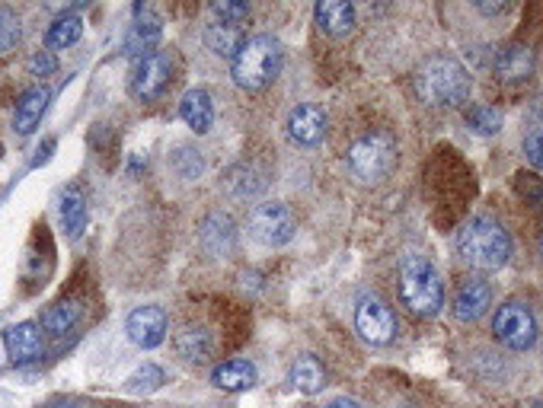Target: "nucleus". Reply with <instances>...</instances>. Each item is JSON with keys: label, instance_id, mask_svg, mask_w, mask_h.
Masks as SVG:
<instances>
[{"label": "nucleus", "instance_id": "nucleus-1", "mask_svg": "<svg viewBox=\"0 0 543 408\" xmlns=\"http://www.w3.org/2000/svg\"><path fill=\"white\" fill-rule=\"evenodd\" d=\"M396 297L400 303L419 319H432L444 307V281L438 268L422 252H406L400 259V275H396Z\"/></svg>", "mask_w": 543, "mask_h": 408}, {"label": "nucleus", "instance_id": "nucleus-2", "mask_svg": "<svg viewBox=\"0 0 543 408\" xmlns=\"http://www.w3.org/2000/svg\"><path fill=\"white\" fill-rule=\"evenodd\" d=\"M415 93L422 102L438 109H451L467 102L470 96V74L467 67L451 54H432L425 64L415 71Z\"/></svg>", "mask_w": 543, "mask_h": 408}, {"label": "nucleus", "instance_id": "nucleus-3", "mask_svg": "<svg viewBox=\"0 0 543 408\" xmlns=\"http://www.w3.org/2000/svg\"><path fill=\"white\" fill-rule=\"evenodd\" d=\"M457 255L480 271H496V268L509 265L511 236L502 223L489 221V217H473L457 233Z\"/></svg>", "mask_w": 543, "mask_h": 408}, {"label": "nucleus", "instance_id": "nucleus-4", "mask_svg": "<svg viewBox=\"0 0 543 408\" xmlns=\"http://www.w3.org/2000/svg\"><path fill=\"white\" fill-rule=\"evenodd\" d=\"M281 42L272 39V35H252L243 42V48L237 52V58L231 61V74L233 83L246 93H259V90L269 87L275 77L281 74Z\"/></svg>", "mask_w": 543, "mask_h": 408}, {"label": "nucleus", "instance_id": "nucleus-5", "mask_svg": "<svg viewBox=\"0 0 543 408\" xmlns=\"http://www.w3.org/2000/svg\"><path fill=\"white\" fill-rule=\"evenodd\" d=\"M346 166L365 185L387 179L396 166V141L387 131H367L355 138L346 150Z\"/></svg>", "mask_w": 543, "mask_h": 408}, {"label": "nucleus", "instance_id": "nucleus-6", "mask_svg": "<svg viewBox=\"0 0 543 408\" xmlns=\"http://www.w3.org/2000/svg\"><path fill=\"white\" fill-rule=\"evenodd\" d=\"M250 236L259 242V246L279 249L285 242L294 240L298 233V221H294V211L281 201H265V204H256L250 214Z\"/></svg>", "mask_w": 543, "mask_h": 408}, {"label": "nucleus", "instance_id": "nucleus-7", "mask_svg": "<svg viewBox=\"0 0 543 408\" xmlns=\"http://www.w3.org/2000/svg\"><path fill=\"white\" fill-rule=\"evenodd\" d=\"M173 83V54L170 52H154L148 58L135 61L129 77V90L138 102H154L160 100Z\"/></svg>", "mask_w": 543, "mask_h": 408}, {"label": "nucleus", "instance_id": "nucleus-8", "mask_svg": "<svg viewBox=\"0 0 543 408\" xmlns=\"http://www.w3.org/2000/svg\"><path fill=\"white\" fill-rule=\"evenodd\" d=\"M492 335L509 351H528L537 342V319L524 303H505L492 316Z\"/></svg>", "mask_w": 543, "mask_h": 408}, {"label": "nucleus", "instance_id": "nucleus-9", "mask_svg": "<svg viewBox=\"0 0 543 408\" xmlns=\"http://www.w3.org/2000/svg\"><path fill=\"white\" fill-rule=\"evenodd\" d=\"M355 328L367 345H390L396 338V313L380 297L367 294L355 307Z\"/></svg>", "mask_w": 543, "mask_h": 408}, {"label": "nucleus", "instance_id": "nucleus-10", "mask_svg": "<svg viewBox=\"0 0 543 408\" xmlns=\"http://www.w3.org/2000/svg\"><path fill=\"white\" fill-rule=\"evenodd\" d=\"M167 328H170V319H167V309L163 307H135L125 319V332L129 338L138 345V348H160L163 338H167Z\"/></svg>", "mask_w": 543, "mask_h": 408}, {"label": "nucleus", "instance_id": "nucleus-11", "mask_svg": "<svg viewBox=\"0 0 543 408\" xmlns=\"http://www.w3.org/2000/svg\"><path fill=\"white\" fill-rule=\"evenodd\" d=\"M198 242L214 259L231 255L233 246H237V223H233V217L224 214V211H211L202 221V227H198Z\"/></svg>", "mask_w": 543, "mask_h": 408}, {"label": "nucleus", "instance_id": "nucleus-12", "mask_svg": "<svg viewBox=\"0 0 543 408\" xmlns=\"http://www.w3.org/2000/svg\"><path fill=\"white\" fill-rule=\"evenodd\" d=\"M4 348L14 364H33L45 355V335L39 322H16L4 332Z\"/></svg>", "mask_w": 543, "mask_h": 408}, {"label": "nucleus", "instance_id": "nucleus-13", "mask_svg": "<svg viewBox=\"0 0 543 408\" xmlns=\"http://www.w3.org/2000/svg\"><path fill=\"white\" fill-rule=\"evenodd\" d=\"M326 112L313 102H304L298 106L291 115H288V138H291L298 147H317L326 138Z\"/></svg>", "mask_w": 543, "mask_h": 408}, {"label": "nucleus", "instance_id": "nucleus-14", "mask_svg": "<svg viewBox=\"0 0 543 408\" xmlns=\"http://www.w3.org/2000/svg\"><path fill=\"white\" fill-rule=\"evenodd\" d=\"M160 35H163L160 20H157L154 14H148V10L138 4V7H135V23H131L129 35H125V45H122L125 58L141 61V58H148V54H154Z\"/></svg>", "mask_w": 543, "mask_h": 408}, {"label": "nucleus", "instance_id": "nucleus-15", "mask_svg": "<svg viewBox=\"0 0 543 408\" xmlns=\"http://www.w3.org/2000/svg\"><path fill=\"white\" fill-rule=\"evenodd\" d=\"M489 307H492V288H489V281H482V278H467V281L457 288L451 313H454L457 322H467L470 326V322L482 319Z\"/></svg>", "mask_w": 543, "mask_h": 408}, {"label": "nucleus", "instance_id": "nucleus-16", "mask_svg": "<svg viewBox=\"0 0 543 408\" xmlns=\"http://www.w3.org/2000/svg\"><path fill=\"white\" fill-rule=\"evenodd\" d=\"M492 74L499 83H524L534 77V52L528 45H505L496 52V64H492Z\"/></svg>", "mask_w": 543, "mask_h": 408}, {"label": "nucleus", "instance_id": "nucleus-17", "mask_svg": "<svg viewBox=\"0 0 543 408\" xmlns=\"http://www.w3.org/2000/svg\"><path fill=\"white\" fill-rule=\"evenodd\" d=\"M58 214H62V227H64V236L71 242L81 240L83 230H87V221H90V208H87V195H83L81 185H68L58 198Z\"/></svg>", "mask_w": 543, "mask_h": 408}, {"label": "nucleus", "instance_id": "nucleus-18", "mask_svg": "<svg viewBox=\"0 0 543 408\" xmlns=\"http://www.w3.org/2000/svg\"><path fill=\"white\" fill-rule=\"evenodd\" d=\"M313 16H317V26L333 39H342L355 29V7L346 0H319Z\"/></svg>", "mask_w": 543, "mask_h": 408}, {"label": "nucleus", "instance_id": "nucleus-19", "mask_svg": "<svg viewBox=\"0 0 543 408\" xmlns=\"http://www.w3.org/2000/svg\"><path fill=\"white\" fill-rule=\"evenodd\" d=\"M179 119L195 134H208L211 125H214V102H211L208 90L202 87L189 90V93L183 96V102H179Z\"/></svg>", "mask_w": 543, "mask_h": 408}, {"label": "nucleus", "instance_id": "nucleus-20", "mask_svg": "<svg viewBox=\"0 0 543 408\" xmlns=\"http://www.w3.org/2000/svg\"><path fill=\"white\" fill-rule=\"evenodd\" d=\"M48 100H52V93H48L45 87H33L26 90V93L20 96V102H16V112H14V128L16 134H33L35 128H39L42 115H45L48 109Z\"/></svg>", "mask_w": 543, "mask_h": 408}, {"label": "nucleus", "instance_id": "nucleus-21", "mask_svg": "<svg viewBox=\"0 0 543 408\" xmlns=\"http://www.w3.org/2000/svg\"><path fill=\"white\" fill-rule=\"evenodd\" d=\"M246 35L243 29H240V23H208L205 26V45H208V52H214L217 58H237V52L243 48Z\"/></svg>", "mask_w": 543, "mask_h": 408}, {"label": "nucleus", "instance_id": "nucleus-22", "mask_svg": "<svg viewBox=\"0 0 543 408\" xmlns=\"http://www.w3.org/2000/svg\"><path fill=\"white\" fill-rule=\"evenodd\" d=\"M211 383L217 389H224V393H243V389H250L256 383V367L250 361H243V357L224 361L211 370Z\"/></svg>", "mask_w": 543, "mask_h": 408}, {"label": "nucleus", "instance_id": "nucleus-23", "mask_svg": "<svg viewBox=\"0 0 543 408\" xmlns=\"http://www.w3.org/2000/svg\"><path fill=\"white\" fill-rule=\"evenodd\" d=\"M214 351V338H211L208 328L202 326H186L176 335V355L189 364H205Z\"/></svg>", "mask_w": 543, "mask_h": 408}, {"label": "nucleus", "instance_id": "nucleus-24", "mask_svg": "<svg viewBox=\"0 0 543 408\" xmlns=\"http://www.w3.org/2000/svg\"><path fill=\"white\" fill-rule=\"evenodd\" d=\"M81 316H83V307L77 300H58L42 313V328H45L48 335H68L77 328Z\"/></svg>", "mask_w": 543, "mask_h": 408}, {"label": "nucleus", "instance_id": "nucleus-25", "mask_svg": "<svg viewBox=\"0 0 543 408\" xmlns=\"http://www.w3.org/2000/svg\"><path fill=\"white\" fill-rule=\"evenodd\" d=\"M81 35H83V20L77 14H64V16H58L52 26H48L45 45L52 48V52H64V48L77 45V42H81Z\"/></svg>", "mask_w": 543, "mask_h": 408}, {"label": "nucleus", "instance_id": "nucleus-26", "mask_svg": "<svg viewBox=\"0 0 543 408\" xmlns=\"http://www.w3.org/2000/svg\"><path fill=\"white\" fill-rule=\"evenodd\" d=\"M463 119H467L470 131L480 134V138H492V134L502 131V112H499L496 106H486V102H473V106H467V112H463Z\"/></svg>", "mask_w": 543, "mask_h": 408}, {"label": "nucleus", "instance_id": "nucleus-27", "mask_svg": "<svg viewBox=\"0 0 543 408\" xmlns=\"http://www.w3.org/2000/svg\"><path fill=\"white\" fill-rule=\"evenodd\" d=\"M291 383H294V389L304 395L319 393V389L326 386V374H323V367H319L317 357H300V361H294Z\"/></svg>", "mask_w": 543, "mask_h": 408}, {"label": "nucleus", "instance_id": "nucleus-28", "mask_svg": "<svg viewBox=\"0 0 543 408\" xmlns=\"http://www.w3.org/2000/svg\"><path fill=\"white\" fill-rule=\"evenodd\" d=\"M170 169L179 176V179H186V182L198 179V176L205 173V157H202V150L189 147V144L176 147V150L170 154Z\"/></svg>", "mask_w": 543, "mask_h": 408}, {"label": "nucleus", "instance_id": "nucleus-29", "mask_svg": "<svg viewBox=\"0 0 543 408\" xmlns=\"http://www.w3.org/2000/svg\"><path fill=\"white\" fill-rule=\"evenodd\" d=\"M262 185H265V179L252 166H237L231 176H227V192H231L237 201H246V198H252V195H259Z\"/></svg>", "mask_w": 543, "mask_h": 408}, {"label": "nucleus", "instance_id": "nucleus-30", "mask_svg": "<svg viewBox=\"0 0 543 408\" xmlns=\"http://www.w3.org/2000/svg\"><path fill=\"white\" fill-rule=\"evenodd\" d=\"M163 386V370L157 364H141L135 374L125 380V393L131 395H150Z\"/></svg>", "mask_w": 543, "mask_h": 408}, {"label": "nucleus", "instance_id": "nucleus-31", "mask_svg": "<svg viewBox=\"0 0 543 408\" xmlns=\"http://www.w3.org/2000/svg\"><path fill=\"white\" fill-rule=\"evenodd\" d=\"M23 39V23L16 16V10L10 7H0V54L14 52Z\"/></svg>", "mask_w": 543, "mask_h": 408}, {"label": "nucleus", "instance_id": "nucleus-32", "mask_svg": "<svg viewBox=\"0 0 543 408\" xmlns=\"http://www.w3.org/2000/svg\"><path fill=\"white\" fill-rule=\"evenodd\" d=\"M211 14L221 23H243L246 16H250V7H246L243 0H214V4H211Z\"/></svg>", "mask_w": 543, "mask_h": 408}, {"label": "nucleus", "instance_id": "nucleus-33", "mask_svg": "<svg viewBox=\"0 0 543 408\" xmlns=\"http://www.w3.org/2000/svg\"><path fill=\"white\" fill-rule=\"evenodd\" d=\"M518 192L528 204L534 208H543V179L534 173H518Z\"/></svg>", "mask_w": 543, "mask_h": 408}, {"label": "nucleus", "instance_id": "nucleus-34", "mask_svg": "<svg viewBox=\"0 0 543 408\" xmlns=\"http://www.w3.org/2000/svg\"><path fill=\"white\" fill-rule=\"evenodd\" d=\"M54 71H58V58H54V52H33V58H29V74L33 77H52Z\"/></svg>", "mask_w": 543, "mask_h": 408}, {"label": "nucleus", "instance_id": "nucleus-35", "mask_svg": "<svg viewBox=\"0 0 543 408\" xmlns=\"http://www.w3.org/2000/svg\"><path fill=\"white\" fill-rule=\"evenodd\" d=\"M524 157L534 169H543V128H537L524 138Z\"/></svg>", "mask_w": 543, "mask_h": 408}, {"label": "nucleus", "instance_id": "nucleus-36", "mask_svg": "<svg viewBox=\"0 0 543 408\" xmlns=\"http://www.w3.org/2000/svg\"><path fill=\"white\" fill-rule=\"evenodd\" d=\"M45 408H90V402H87V399H77V395H68V399L48 402Z\"/></svg>", "mask_w": 543, "mask_h": 408}, {"label": "nucleus", "instance_id": "nucleus-37", "mask_svg": "<svg viewBox=\"0 0 543 408\" xmlns=\"http://www.w3.org/2000/svg\"><path fill=\"white\" fill-rule=\"evenodd\" d=\"M54 150V138H48L45 141V147H39V157H35V166H39V163H45L48 160V154H52Z\"/></svg>", "mask_w": 543, "mask_h": 408}, {"label": "nucleus", "instance_id": "nucleus-38", "mask_svg": "<svg viewBox=\"0 0 543 408\" xmlns=\"http://www.w3.org/2000/svg\"><path fill=\"white\" fill-rule=\"evenodd\" d=\"M326 408H361V405L355 399H333Z\"/></svg>", "mask_w": 543, "mask_h": 408}, {"label": "nucleus", "instance_id": "nucleus-39", "mask_svg": "<svg viewBox=\"0 0 543 408\" xmlns=\"http://www.w3.org/2000/svg\"><path fill=\"white\" fill-rule=\"evenodd\" d=\"M540 255H543V242H540Z\"/></svg>", "mask_w": 543, "mask_h": 408}]
</instances>
